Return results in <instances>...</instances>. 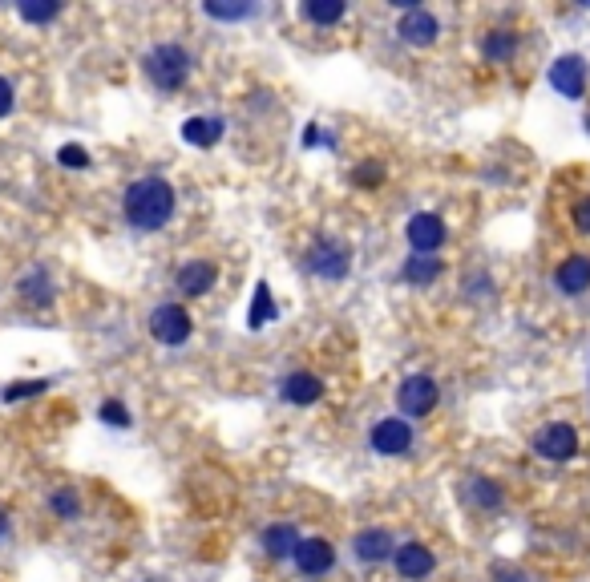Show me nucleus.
<instances>
[{
    "label": "nucleus",
    "mask_w": 590,
    "mask_h": 582,
    "mask_svg": "<svg viewBox=\"0 0 590 582\" xmlns=\"http://www.w3.org/2000/svg\"><path fill=\"white\" fill-rule=\"evenodd\" d=\"M352 550H356L360 562L376 566V562H384V558L397 554V538H392L384 526H364V530L352 538Z\"/></svg>",
    "instance_id": "f3484780"
},
{
    "label": "nucleus",
    "mask_w": 590,
    "mask_h": 582,
    "mask_svg": "<svg viewBox=\"0 0 590 582\" xmlns=\"http://www.w3.org/2000/svg\"><path fill=\"white\" fill-rule=\"evenodd\" d=\"M570 223H574V231H578V235H590V194H586V199H578V203H574V211H570Z\"/></svg>",
    "instance_id": "473e14b6"
},
{
    "label": "nucleus",
    "mask_w": 590,
    "mask_h": 582,
    "mask_svg": "<svg viewBox=\"0 0 590 582\" xmlns=\"http://www.w3.org/2000/svg\"><path fill=\"white\" fill-rule=\"evenodd\" d=\"M295 546H300V530H295L291 522H275V526L263 530V554H271L275 562L279 558H291Z\"/></svg>",
    "instance_id": "6ab92c4d"
},
{
    "label": "nucleus",
    "mask_w": 590,
    "mask_h": 582,
    "mask_svg": "<svg viewBox=\"0 0 590 582\" xmlns=\"http://www.w3.org/2000/svg\"><path fill=\"white\" fill-rule=\"evenodd\" d=\"M300 17L312 21V25H320V29H332V25H340L348 17V5H344V0H304Z\"/></svg>",
    "instance_id": "5701e85b"
},
{
    "label": "nucleus",
    "mask_w": 590,
    "mask_h": 582,
    "mask_svg": "<svg viewBox=\"0 0 590 582\" xmlns=\"http://www.w3.org/2000/svg\"><path fill=\"white\" fill-rule=\"evenodd\" d=\"M392 566H397L401 578L421 582V578H429V574L437 570V554H433L425 542H401L397 554H392Z\"/></svg>",
    "instance_id": "9b49d317"
},
{
    "label": "nucleus",
    "mask_w": 590,
    "mask_h": 582,
    "mask_svg": "<svg viewBox=\"0 0 590 582\" xmlns=\"http://www.w3.org/2000/svg\"><path fill=\"white\" fill-rule=\"evenodd\" d=\"M441 271H445V263L437 255H409L405 267H401V279L413 283V287H433L441 279Z\"/></svg>",
    "instance_id": "aec40b11"
},
{
    "label": "nucleus",
    "mask_w": 590,
    "mask_h": 582,
    "mask_svg": "<svg viewBox=\"0 0 590 582\" xmlns=\"http://www.w3.org/2000/svg\"><path fill=\"white\" fill-rule=\"evenodd\" d=\"M174 186L166 182V178H158V174H146V178H134L130 186H126V194H122V215H126V223L134 227V231H142V235H154V231H162L170 219H174Z\"/></svg>",
    "instance_id": "f257e3e1"
},
{
    "label": "nucleus",
    "mask_w": 590,
    "mask_h": 582,
    "mask_svg": "<svg viewBox=\"0 0 590 582\" xmlns=\"http://www.w3.org/2000/svg\"><path fill=\"white\" fill-rule=\"evenodd\" d=\"M203 13L215 21H243L255 13V5H203Z\"/></svg>",
    "instance_id": "c85d7f7f"
},
{
    "label": "nucleus",
    "mask_w": 590,
    "mask_h": 582,
    "mask_svg": "<svg viewBox=\"0 0 590 582\" xmlns=\"http://www.w3.org/2000/svg\"><path fill=\"white\" fill-rule=\"evenodd\" d=\"M49 510H53L57 518L73 522V518H81V498H77L73 490H57V494L49 498Z\"/></svg>",
    "instance_id": "a878e982"
},
{
    "label": "nucleus",
    "mask_w": 590,
    "mask_h": 582,
    "mask_svg": "<svg viewBox=\"0 0 590 582\" xmlns=\"http://www.w3.org/2000/svg\"><path fill=\"white\" fill-rule=\"evenodd\" d=\"M17 291H21V300H25V304H33V308H49L57 287H53V275H49L45 267H33L29 275H21Z\"/></svg>",
    "instance_id": "a211bd4d"
},
{
    "label": "nucleus",
    "mask_w": 590,
    "mask_h": 582,
    "mask_svg": "<svg viewBox=\"0 0 590 582\" xmlns=\"http://www.w3.org/2000/svg\"><path fill=\"white\" fill-rule=\"evenodd\" d=\"M534 453H538L542 461H574V457H578V429L566 425V421L546 425V429L534 437Z\"/></svg>",
    "instance_id": "6e6552de"
},
{
    "label": "nucleus",
    "mask_w": 590,
    "mask_h": 582,
    "mask_svg": "<svg viewBox=\"0 0 590 582\" xmlns=\"http://www.w3.org/2000/svg\"><path fill=\"white\" fill-rule=\"evenodd\" d=\"M190 332H194V320H190V312L182 304H162V308L150 312V336L158 344L178 348V344L190 340Z\"/></svg>",
    "instance_id": "39448f33"
},
{
    "label": "nucleus",
    "mask_w": 590,
    "mask_h": 582,
    "mask_svg": "<svg viewBox=\"0 0 590 582\" xmlns=\"http://www.w3.org/2000/svg\"><path fill=\"white\" fill-rule=\"evenodd\" d=\"M368 445L380 457H405L413 449V425L401 421V417H380L368 433Z\"/></svg>",
    "instance_id": "423d86ee"
},
{
    "label": "nucleus",
    "mask_w": 590,
    "mask_h": 582,
    "mask_svg": "<svg viewBox=\"0 0 590 582\" xmlns=\"http://www.w3.org/2000/svg\"><path fill=\"white\" fill-rule=\"evenodd\" d=\"M397 37L405 45H413V49H429L441 37V21L429 9H405V17L397 21Z\"/></svg>",
    "instance_id": "1a4fd4ad"
},
{
    "label": "nucleus",
    "mask_w": 590,
    "mask_h": 582,
    "mask_svg": "<svg viewBox=\"0 0 590 582\" xmlns=\"http://www.w3.org/2000/svg\"><path fill=\"white\" fill-rule=\"evenodd\" d=\"M461 291H465V296H477V300H481V296H489V291H494V279H489L485 271H473V275L461 283Z\"/></svg>",
    "instance_id": "2f4dec72"
},
{
    "label": "nucleus",
    "mask_w": 590,
    "mask_h": 582,
    "mask_svg": "<svg viewBox=\"0 0 590 582\" xmlns=\"http://www.w3.org/2000/svg\"><path fill=\"white\" fill-rule=\"evenodd\" d=\"M324 393H328V384L316 376V372H291V376H283V384H279V397L287 401V405H295V409H308V405H316V401H324Z\"/></svg>",
    "instance_id": "9d476101"
},
{
    "label": "nucleus",
    "mask_w": 590,
    "mask_h": 582,
    "mask_svg": "<svg viewBox=\"0 0 590 582\" xmlns=\"http://www.w3.org/2000/svg\"><path fill=\"white\" fill-rule=\"evenodd\" d=\"M57 162H61L65 170H85V166H89V150L69 142V146H61V150H57Z\"/></svg>",
    "instance_id": "c756f323"
},
{
    "label": "nucleus",
    "mask_w": 590,
    "mask_h": 582,
    "mask_svg": "<svg viewBox=\"0 0 590 582\" xmlns=\"http://www.w3.org/2000/svg\"><path fill=\"white\" fill-rule=\"evenodd\" d=\"M481 57H485L489 65H510V61L518 57V37H514L510 29L485 33V41H481Z\"/></svg>",
    "instance_id": "4be33fe9"
},
{
    "label": "nucleus",
    "mask_w": 590,
    "mask_h": 582,
    "mask_svg": "<svg viewBox=\"0 0 590 582\" xmlns=\"http://www.w3.org/2000/svg\"><path fill=\"white\" fill-rule=\"evenodd\" d=\"M461 502L481 510V514H498L506 506V490L498 481H489V477H465L461 481Z\"/></svg>",
    "instance_id": "2eb2a0df"
},
{
    "label": "nucleus",
    "mask_w": 590,
    "mask_h": 582,
    "mask_svg": "<svg viewBox=\"0 0 590 582\" xmlns=\"http://www.w3.org/2000/svg\"><path fill=\"white\" fill-rule=\"evenodd\" d=\"M437 401H441V384L433 380V376H425V372H413V376H405L401 384H397V409H401V417H429L433 409H437Z\"/></svg>",
    "instance_id": "20e7f679"
},
{
    "label": "nucleus",
    "mask_w": 590,
    "mask_h": 582,
    "mask_svg": "<svg viewBox=\"0 0 590 582\" xmlns=\"http://www.w3.org/2000/svg\"><path fill=\"white\" fill-rule=\"evenodd\" d=\"M352 182H356V186H380V182H384V166H380V162H360V166L352 170Z\"/></svg>",
    "instance_id": "7c9ffc66"
},
{
    "label": "nucleus",
    "mask_w": 590,
    "mask_h": 582,
    "mask_svg": "<svg viewBox=\"0 0 590 582\" xmlns=\"http://www.w3.org/2000/svg\"><path fill=\"white\" fill-rule=\"evenodd\" d=\"M223 130H227V122H223V118H186V122H182V138H186L190 146H199V150L219 146Z\"/></svg>",
    "instance_id": "412c9836"
},
{
    "label": "nucleus",
    "mask_w": 590,
    "mask_h": 582,
    "mask_svg": "<svg viewBox=\"0 0 590 582\" xmlns=\"http://www.w3.org/2000/svg\"><path fill=\"white\" fill-rule=\"evenodd\" d=\"M17 13H21V21H29V25H49V21H57L61 5H57V0H25Z\"/></svg>",
    "instance_id": "b1692460"
},
{
    "label": "nucleus",
    "mask_w": 590,
    "mask_h": 582,
    "mask_svg": "<svg viewBox=\"0 0 590 582\" xmlns=\"http://www.w3.org/2000/svg\"><path fill=\"white\" fill-rule=\"evenodd\" d=\"M550 85H554L562 97H570V102H578V97L586 93V61H582L578 53L558 57V61L550 65Z\"/></svg>",
    "instance_id": "ddd939ff"
},
{
    "label": "nucleus",
    "mask_w": 590,
    "mask_h": 582,
    "mask_svg": "<svg viewBox=\"0 0 590 582\" xmlns=\"http://www.w3.org/2000/svg\"><path fill=\"white\" fill-rule=\"evenodd\" d=\"M45 388H49V380H17V384H9V388H5V401H9V405H17V401H25V397L45 393Z\"/></svg>",
    "instance_id": "cd10ccee"
},
{
    "label": "nucleus",
    "mask_w": 590,
    "mask_h": 582,
    "mask_svg": "<svg viewBox=\"0 0 590 582\" xmlns=\"http://www.w3.org/2000/svg\"><path fill=\"white\" fill-rule=\"evenodd\" d=\"M291 558H295V570L308 574V578H324L336 566V550L324 538H300V546H295Z\"/></svg>",
    "instance_id": "f8f14e48"
},
{
    "label": "nucleus",
    "mask_w": 590,
    "mask_h": 582,
    "mask_svg": "<svg viewBox=\"0 0 590 582\" xmlns=\"http://www.w3.org/2000/svg\"><path fill=\"white\" fill-rule=\"evenodd\" d=\"M13 102H17V93H13L9 77H0V118H9V114H13Z\"/></svg>",
    "instance_id": "72a5a7b5"
},
{
    "label": "nucleus",
    "mask_w": 590,
    "mask_h": 582,
    "mask_svg": "<svg viewBox=\"0 0 590 582\" xmlns=\"http://www.w3.org/2000/svg\"><path fill=\"white\" fill-rule=\"evenodd\" d=\"M97 417H102L110 429H130V425H134L130 409H126L122 401H102V409H97Z\"/></svg>",
    "instance_id": "bb28decb"
},
{
    "label": "nucleus",
    "mask_w": 590,
    "mask_h": 582,
    "mask_svg": "<svg viewBox=\"0 0 590 582\" xmlns=\"http://www.w3.org/2000/svg\"><path fill=\"white\" fill-rule=\"evenodd\" d=\"M142 69H146V77H150V85H154L158 93H178V89L190 81L194 57L186 53V45L162 41V45H154V49L142 57Z\"/></svg>",
    "instance_id": "f03ea898"
},
{
    "label": "nucleus",
    "mask_w": 590,
    "mask_h": 582,
    "mask_svg": "<svg viewBox=\"0 0 590 582\" xmlns=\"http://www.w3.org/2000/svg\"><path fill=\"white\" fill-rule=\"evenodd\" d=\"M304 267H308L316 279H324V283H340V279H348V271H352V247H348L344 239L320 235V239H312V247L304 251Z\"/></svg>",
    "instance_id": "7ed1b4c3"
},
{
    "label": "nucleus",
    "mask_w": 590,
    "mask_h": 582,
    "mask_svg": "<svg viewBox=\"0 0 590 582\" xmlns=\"http://www.w3.org/2000/svg\"><path fill=\"white\" fill-rule=\"evenodd\" d=\"M174 283H178L182 296L199 300V296H207V291L219 283V267H215L211 259H190V263H182V267H178Z\"/></svg>",
    "instance_id": "4468645a"
},
{
    "label": "nucleus",
    "mask_w": 590,
    "mask_h": 582,
    "mask_svg": "<svg viewBox=\"0 0 590 582\" xmlns=\"http://www.w3.org/2000/svg\"><path fill=\"white\" fill-rule=\"evenodd\" d=\"M267 316H275V304H271V287H267V283H259V287H255V304H251V316H247V324H251V328H263V324H267Z\"/></svg>",
    "instance_id": "393cba45"
},
{
    "label": "nucleus",
    "mask_w": 590,
    "mask_h": 582,
    "mask_svg": "<svg viewBox=\"0 0 590 582\" xmlns=\"http://www.w3.org/2000/svg\"><path fill=\"white\" fill-rule=\"evenodd\" d=\"M9 534V518H5V510H0V538Z\"/></svg>",
    "instance_id": "f704fd0d"
},
{
    "label": "nucleus",
    "mask_w": 590,
    "mask_h": 582,
    "mask_svg": "<svg viewBox=\"0 0 590 582\" xmlns=\"http://www.w3.org/2000/svg\"><path fill=\"white\" fill-rule=\"evenodd\" d=\"M554 287L562 291V296H582V291H590V255L574 251L566 255L558 267H554Z\"/></svg>",
    "instance_id": "dca6fc26"
},
{
    "label": "nucleus",
    "mask_w": 590,
    "mask_h": 582,
    "mask_svg": "<svg viewBox=\"0 0 590 582\" xmlns=\"http://www.w3.org/2000/svg\"><path fill=\"white\" fill-rule=\"evenodd\" d=\"M405 239H409L413 255H437V251L445 247L449 231H445V219H441V215H433V211H421V215H413V219H409V227H405Z\"/></svg>",
    "instance_id": "0eeeda50"
}]
</instances>
